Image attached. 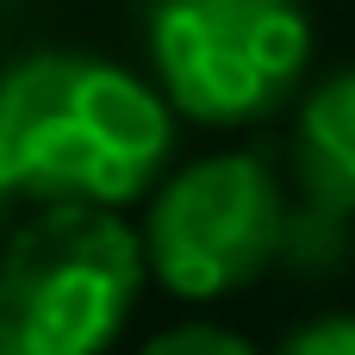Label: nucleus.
<instances>
[{"label": "nucleus", "mask_w": 355, "mask_h": 355, "mask_svg": "<svg viewBox=\"0 0 355 355\" xmlns=\"http://www.w3.org/2000/svg\"><path fill=\"white\" fill-rule=\"evenodd\" d=\"M162 156L168 112L125 69L50 50L0 75V193L119 206Z\"/></svg>", "instance_id": "1"}, {"label": "nucleus", "mask_w": 355, "mask_h": 355, "mask_svg": "<svg viewBox=\"0 0 355 355\" xmlns=\"http://www.w3.org/2000/svg\"><path fill=\"white\" fill-rule=\"evenodd\" d=\"M144 281L137 237L94 200H56L0 256V355H87Z\"/></svg>", "instance_id": "2"}, {"label": "nucleus", "mask_w": 355, "mask_h": 355, "mask_svg": "<svg viewBox=\"0 0 355 355\" xmlns=\"http://www.w3.org/2000/svg\"><path fill=\"white\" fill-rule=\"evenodd\" d=\"M150 56L181 112L237 125L293 94L312 25L300 0H150Z\"/></svg>", "instance_id": "3"}, {"label": "nucleus", "mask_w": 355, "mask_h": 355, "mask_svg": "<svg viewBox=\"0 0 355 355\" xmlns=\"http://www.w3.org/2000/svg\"><path fill=\"white\" fill-rule=\"evenodd\" d=\"M287 243V206L256 156L187 168L150 212V262L181 300H218L256 281Z\"/></svg>", "instance_id": "4"}, {"label": "nucleus", "mask_w": 355, "mask_h": 355, "mask_svg": "<svg viewBox=\"0 0 355 355\" xmlns=\"http://www.w3.org/2000/svg\"><path fill=\"white\" fill-rule=\"evenodd\" d=\"M300 175L324 212H355V69L300 112Z\"/></svg>", "instance_id": "5"}, {"label": "nucleus", "mask_w": 355, "mask_h": 355, "mask_svg": "<svg viewBox=\"0 0 355 355\" xmlns=\"http://www.w3.org/2000/svg\"><path fill=\"white\" fill-rule=\"evenodd\" d=\"M287 349L300 355H355V318H324V324H306L287 337Z\"/></svg>", "instance_id": "6"}, {"label": "nucleus", "mask_w": 355, "mask_h": 355, "mask_svg": "<svg viewBox=\"0 0 355 355\" xmlns=\"http://www.w3.org/2000/svg\"><path fill=\"white\" fill-rule=\"evenodd\" d=\"M156 349H225V355H243V337H225V331H168L156 337Z\"/></svg>", "instance_id": "7"}]
</instances>
